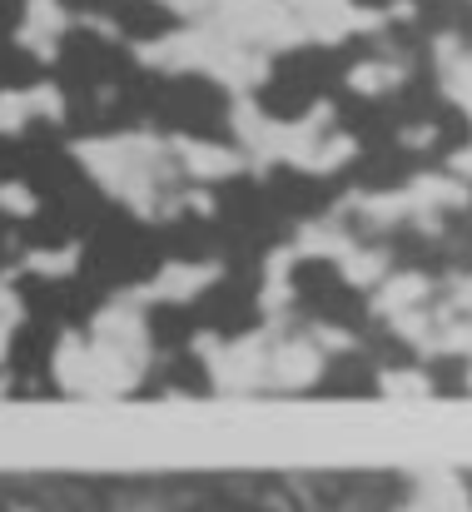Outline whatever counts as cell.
<instances>
[{
    "instance_id": "cell-4",
    "label": "cell",
    "mask_w": 472,
    "mask_h": 512,
    "mask_svg": "<svg viewBox=\"0 0 472 512\" xmlns=\"http://www.w3.org/2000/svg\"><path fill=\"white\" fill-rule=\"evenodd\" d=\"M428 373H433V388H438V393H458V398H463V393H472V363L463 358V353L438 358Z\"/></svg>"
},
{
    "instance_id": "cell-1",
    "label": "cell",
    "mask_w": 472,
    "mask_h": 512,
    "mask_svg": "<svg viewBox=\"0 0 472 512\" xmlns=\"http://www.w3.org/2000/svg\"><path fill=\"white\" fill-rule=\"evenodd\" d=\"M269 199L289 214H323L333 204V184L323 174H304V170H279L274 174V189Z\"/></svg>"
},
{
    "instance_id": "cell-2",
    "label": "cell",
    "mask_w": 472,
    "mask_h": 512,
    "mask_svg": "<svg viewBox=\"0 0 472 512\" xmlns=\"http://www.w3.org/2000/svg\"><path fill=\"white\" fill-rule=\"evenodd\" d=\"M358 184L363 189H373V194H388L393 184H403L408 174H413V155L408 150H398V145H363V155H358Z\"/></svg>"
},
{
    "instance_id": "cell-3",
    "label": "cell",
    "mask_w": 472,
    "mask_h": 512,
    "mask_svg": "<svg viewBox=\"0 0 472 512\" xmlns=\"http://www.w3.org/2000/svg\"><path fill=\"white\" fill-rule=\"evenodd\" d=\"M323 393H343V398H363L378 393V368L368 353H343L328 373H323Z\"/></svg>"
}]
</instances>
